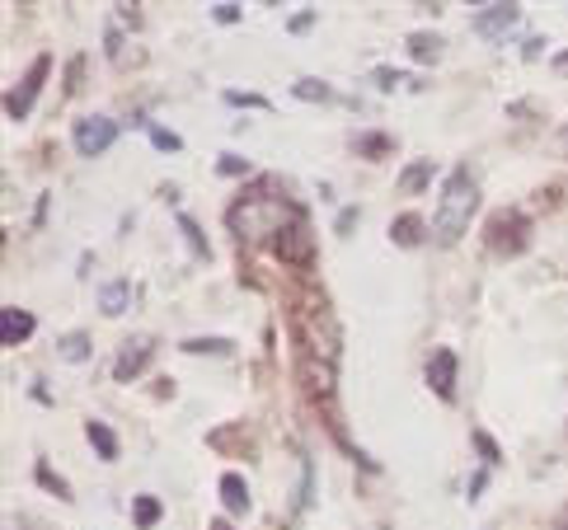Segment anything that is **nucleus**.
<instances>
[{
  "instance_id": "nucleus-1",
  "label": "nucleus",
  "mask_w": 568,
  "mask_h": 530,
  "mask_svg": "<svg viewBox=\"0 0 568 530\" xmlns=\"http://www.w3.org/2000/svg\"><path fill=\"white\" fill-rule=\"evenodd\" d=\"M292 221H301L296 202L273 197V193H258V188L240 193V202L231 207V231H235L240 239H268V244H273L282 231L292 226Z\"/></svg>"
},
{
  "instance_id": "nucleus-2",
  "label": "nucleus",
  "mask_w": 568,
  "mask_h": 530,
  "mask_svg": "<svg viewBox=\"0 0 568 530\" xmlns=\"http://www.w3.org/2000/svg\"><path fill=\"white\" fill-rule=\"evenodd\" d=\"M479 212V179L470 165H456L442 183V197H437V216H433V231L442 244H456L465 231H470V221Z\"/></svg>"
},
{
  "instance_id": "nucleus-3",
  "label": "nucleus",
  "mask_w": 568,
  "mask_h": 530,
  "mask_svg": "<svg viewBox=\"0 0 568 530\" xmlns=\"http://www.w3.org/2000/svg\"><path fill=\"white\" fill-rule=\"evenodd\" d=\"M489 249L494 254H503V258H513V254H521L526 249V235H531V221H526L517 207H503V212H494L489 216Z\"/></svg>"
},
{
  "instance_id": "nucleus-4",
  "label": "nucleus",
  "mask_w": 568,
  "mask_h": 530,
  "mask_svg": "<svg viewBox=\"0 0 568 530\" xmlns=\"http://www.w3.org/2000/svg\"><path fill=\"white\" fill-rule=\"evenodd\" d=\"M113 136H118V122H113V118L90 113V118H80V122H75V151L85 155V160L104 155V151L113 146Z\"/></svg>"
},
{
  "instance_id": "nucleus-5",
  "label": "nucleus",
  "mask_w": 568,
  "mask_h": 530,
  "mask_svg": "<svg viewBox=\"0 0 568 530\" xmlns=\"http://www.w3.org/2000/svg\"><path fill=\"white\" fill-rule=\"evenodd\" d=\"M48 71H52V61H48V57H38L33 67H29V75L6 94V113H10V118H29L33 99H38V90H43V80H48Z\"/></svg>"
},
{
  "instance_id": "nucleus-6",
  "label": "nucleus",
  "mask_w": 568,
  "mask_h": 530,
  "mask_svg": "<svg viewBox=\"0 0 568 530\" xmlns=\"http://www.w3.org/2000/svg\"><path fill=\"white\" fill-rule=\"evenodd\" d=\"M151 357H155V343L151 338H128L123 348H118V361H113V380H136L141 371L151 366Z\"/></svg>"
},
{
  "instance_id": "nucleus-7",
  "label": "nucleus",
  "mask_w": 568,
  "mask_h": 530,
  "mask_svg": "<svg viewBox=\"0 0 568 530\" xmlns=\"http://www.w3.org/2000/svg\"><path fill=\"white\" fill-rule=\"evenodd\" d=\"M273 249H277V258H282V263H311V254H315V239H311L306 216L292 221V226L273 239Z\"/></svg>"
},
{
  "instance_id": "nucleus-8",
  "label": "nucleus",
  "mask_w": 568,
  "mask_h": 530,
  "mask_svg": "<svg viewBox=\"0 0 568 530\" xmlns=\"http://www.w3.org/2000/svg\"><path fill=\"white\" fill-rule=\"evenodd\" d=\"M428 385H433L437 399L456 404V353H452V348H437V353L428 357Z\"/></svg>"
},
{
  "instance_id": "nucleus-9",
  "label": "nucleus",
  "mask_w": 568,
  "mask_h": 530,
  "mask_svg": "<svg viewBox=\"0 0 568 530\" xmlns=\"http://www.w3.org/2000/svg\"><path fill=\"white\" fill-rule=\"evenodd\" d=\"M24 338H33V315L19 310V305H6V310H0V343L19 348Z\"/></svg>"
},
{
  "instance_id": "nucleus-10",
  "label": "nucleus",
  "mask_w": 568,
  "mask_h": 530,
  "mask_svg": "<svg viewBox=\"0 0 568 530\" xmlns=\"http://www.w3.org/2000/svg\"><path fill=\"white\" fill-rule=\"evenodd\" d=\"M521 19V6H513V0H498V6H484L475 14V29L479 33H503V29H513Z\"/></svg>"
},
{
  "instance_id": "nucleus-11",
  "label": "nucleus",
  "mask_w": 568,
  "mask_h": 530,
  "mask_svg": "<svg viewBox=\"0 0 568 530\" xmlns=\"http://www.w3.org/2000/svg\"><path fill=\"white\" fill-rule=\"evenodd\" d=\"M221 502H226V512H245L250 507V488H245V479L240 475H221Z\"/></svg>"
},
{
  "instance_id": "nucleus-12",
  "label": "nucleus",
  "mask_w": 568,
  "mask_h": 530,
  "mask_svg": "<svg viewBox=\"0 0 568 530\" xmlns=\"http://www.w3.org/2000/svg\"><path fill=\"white\" fill-rule=\"evenodd\" d=\"M390 239L399 244V249H414V244H423V221L409 212V216H395L390 221Z\"/></svg>"
},
{
  "instance_id": "nucleus-13",
  "label": "nucleus",
  "mask_w": 568,
  "mask_h": 530,
  "mask_svg": "<svg viewBox=\"0 0 568 530\" xmlns=\"http://www.w3.org/2000/svg\"><path fill=\"white\" fill-rule=\"evenodd\" d=\"M85 437H90V446L99 451V460H118V451H123V446H118V437L109 432L104 422H85Z\"/></svg>"
},
{
  "instance_id": "nucleus-14",
  "label": "nucleus",
  "mask_w": 568,
  "mask_h": 530,
  "mask_svg": "<svg viewBox=\"0 0 568 530\" xmlns=\"http://www.w3.org/2000/svg\"><path fill=\"white\" fill-rule=\"evenodd\" d=\"M409 57L423 61V67H433V61L442 57V38L437 33H409Z\"/></svg>"
},
{
  "instance_id": "nucleus-15",
  "label": "nucleus",
  "mask_w": 568,
  "mask_h": 530,
  "mask_svg": "<svg viewBox=\"0 0 568 530\" xmlns=\"http://www.w3.org/2000/svg\"><path fill=\"white\" fill-rule=\"evenodd\" d=\"M99 305H104V315H123L128 310V282H109V287L99 292Z\"/></svg>"
},
{
  "instance_id": "nucleus-16",
  "label": "nucleus",
  "mask_w": 568,
  "mask_h": 530,
  "mask_svg": "<svg viewBox=\"0 0 568 530\" xmlns=\"http://www.w3.org/2000/svg\"><path fill=\"white\" fill-rule=\"evenodd\" d=\"M57 353H62V361H90V334H67L57 343Z\"/></svg>"
},
{
  "instance_id": "nucleus-17",
  "label": "nucleus",
  "mask_w": 568,
  "mask_h": 530,
  "mask_svg": "<svg viewBox=\"0 0 568 530\" xmlns=\"http://www.w3.org/2000/svg\"><path fill=\"white\" fill-rule=\"evenodd\" d=\"M292 94H296V99H311V104H329V99H334V90H324L315 75H301L296 85H292Z\"/></svg>"
},
{
  "instance_id": "nucleus-18",
  "label": "nucleus",
  "mask_w": 568,
  "mask_h": 530,
  "mask_svg": "<svg viewBox=\"0 0 568 530\" xmlns=\"http://www.w3.org/2000/svg\"><path fill=\"white\" fill-rule=\"evenodd\" d=\"M160 517H165V507H160L151 493H141V498H136V507H132V521H136L141 530H146V526H155Z\"/></svg>"
},
{
  "instance_id": "nucleus-19",
  "label": "nucleus",
  "mask_w": 568,
  "mask_h": 530,
  "mask_svg": "<svg viewBox=\"0 0 568 530\" xmlns=\"http://www.w3.org/2000/svg\"><path fill=\"white\" fill-rule=\"evenodd\" d=\"M184 353H197V357H231V343H226V338H189Z\"/></svg>"
},
{
  "instance_id": "nucleus-20",
  "label": "nucleus",
  "mask_w": 568,
  "mask_h": 530,
  "mask_svg": "<svg viewBox=\"0 0 568 530\" xmlns=\"http://www.w3.org/2000/svg\"><path fill=\"white\" fill-rule=\"evenodd\" d=\"M428 179H433V165H428V160H418L414 170L399 174V188H404V193H418V188H428Z\"/></svg>"
},
{
  "instance_id": "nucleus-21",
  "label": "nucleus",
  "mask_w": 568,
  "mask_h": 530,
  "mask_svg": "<svg viewBox=\"0 0 568 530\" xmlns=\"http://www.w3.org/2000/svg\"><path fill=\"white\" fill-rule=\"evenodd\" d=\"M353 151L357 155H385V151H390V136H367V132H362V136H353Z\"/></svg>"
},
{
  "instance_id": "nucleus-22",
  "label": "nucleus",
  "mask_w": 568,
  "mask_h": 530,
  "mask_svg": "<svg viewBox=\"0 0 568 530\" xmlns=\"http://www.w3.org/2000/svg\"><path fill=\"white\" fill-rule=\"evenodd\" d=\"M179 226H184V235L193 239V249H197V258H207L212 249H207V239H202V231H197V221L193 216H179Z\"/></svg>"
},
{
  "instance_id": "nucleus-23",
  "label": "nucleus",
  "mask_w": 568,
  "mask_h": 530,
  "mask_svg": "<svg viewBox=\"0 0 568 530\" xmlns=\"http://www.w3.org/2000/svg\"><path fill=\"white\" fill-rule=\"evenodd\" d=\"M146 132H151V141L160 151H179V136L174 132H165V128H155V122H146Z\"/></svg>"
},
{
  "instance_id": "nucleus-24",
  "label": "nucleus",
  "mask_w": 568,
  "mask_h": 530,
  "mask_svg": "<svg viewBox=\"0 0 568 530\" xmlns=\"http://www.w3.org/2000/svg\"><path fill=\"white\" fill-rule=\"evenodd\" d=\"M226 99H231L235 109H268V99H263V94H235V90H231Z\"/></svg>"
},
{
  "instance_id": "nucleus-25",
  "label": "nucleus",
  "mask_w": 568,
  "mask_h": 530,
  "mask_svg": "<svg viewBox=\"0 0 568 530\" xmlns=\"http://www.w3.org/2000/svg\"><path fill=\"white\" fill-rule=\"evenodd\" d=\"M216 170H221V174H250V165H245L240 155H221V160H216Z\"/></svg>"
},
{
  "instance_id": "nucleus-26",
  "label": "nucleus",
  "mask_w": 568,
  "mask_h": 530,
  "mask_svg": "<svg viewBox=\"0 0 568 530\" xmlns=\"http://www.w3.org/2000/svg\"><path fill=\"white\" fill-rule=\"evenodd\" d=\"M38 479H43V483L52 488V493H62V498H67V488H62V483H57V475L48 470V465H38Z\"/></svg>"
},
{
  "instance_id": "nucleus-27",
  "label": "nucleus",
  "mask_w": 568,
  "mask_h": 530,
  "mask_svg": "<svg viewBox=\"0 0 568 530\" xmlns=\"http://www.w3.org/2000/svg\"><path fill=\"white\" fill-rule=\"evenodd\" d=\"M475 446H479V451H484V456H489V460H498V446H494V437H484V432H475Z\"/></svg>"
},
{
  "instance_id": "nucleus-28",
  "label": "nucleus",
  "mask_w": 568,
  "mask_h": 530,
  "mask_svg": "<svg viewBox=\"0 0 568 530\" xmlns=\"http://www.w3.org/2000/svg\"><path fill=\"white\" fill-rule=\"evenodd\" d=\"M212 14L221 19V24H235V19H240V6H216Z\"/></svg>"
},
{
  "instance_id": "nucleus-29",
  "label": "nucleus",
  "mask_w": 568,
  "mask_h": 530,
  "mask_svg": "<svg viewBox=\"0 0 568 530\" xmlns=\"http://www.w3.org/2000/svg\"><path fill=\"white\" fill-rule=\"evenodd\" d=\"M212 530H235V526H231V521H221V517H216V521H212Z\"/></svg>"
},
{
  "instance_id": "nucleus-30",
  "label": "nucleus",
  "mask_w": 568,
  "mask_h": 530,
  "mask_svg": "<svg viewBox=\"0 0 568 530\" xmlns=\"http://www.w3.org/2000/svg\"><path fill=\"white\" fill-rule=\"evenodd\" d=\"M555 530H568V517H564V521H559V526H555Z\"/></svg>"
},
{
  "instance_id": "nucleus-31",
  "label": "nucleus",
  "mask_w": 568,
  "mask_h": 530,
  "mask_svg": "<svg viewBox=\"0 0 568 530\" xmlns=\"http://www.w3.org/2000/svg\"><path fill=\"white\" fill-rule=\"evenodd\" d=\"M559 61H564V67H568V52H564V57H559Z\"/></svg>"
}]
</instances>
